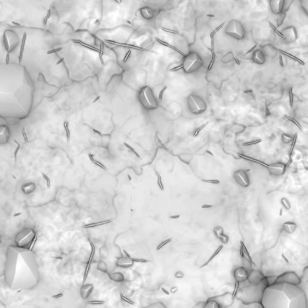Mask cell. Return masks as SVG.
I'll list each match as a JSON object with an SVG mask.
<instances>
[{
    "mask_svg": "<svg viewBox=\"0 0 308 308\" xmlns=\"http://www.w3.org/2000/svg\"><path fill=\"white\" fill-rule=\"evenodd\" d=\"M202 181H204V182H210V183H219V181H217V180H203Z\"/></svg>",
    "mask_w": 308,
    "mask_h": 308,
    "instance_id": "d6a6232c",
    "label": "cell"
},
{
    "mask_svg": "<svg viewBox=\"0 0 308 308\" xmlns=\"http://www.w3.org/2000/svg\"><path fill=\"white\" fill-rule=\"evenodd\" d=\"M138 100L142 106L147 110H155L158 108V103L154 92L149 86L143 87L138 94Z\"/></svg>",
    "mask_w": 308,
    "mask_h": 308,
    "instance_id": "3957f363",
    "label": "cell"
},
{
    "mask_svg": "<svg viewBox=\"0 0 308 308\" xmlns=\"http://www.w3.org/2000/svg\"><path fill=\"white\" fill-rule=\"evenodd\" d=\"M128 178H129V181H131V176H129V175H128Z\"/></svg>",
    "mask_w": 308,
    "mask_h": 308,
    "instance_id": "ab89813d",
    "label": "cell"
},
{
    "mask_svg": "<svg viewBox=\"0 0 308 308\" xmlns=\"http://www.w3.org/2000/svg\"><path fill=\"white\" fill-rule=\"evenodd\" d=\"M281 203L283 204L284 206L287 210H289L290 209V208H291L290 203H289V201L287 199V198H282V200H281Z\"/></svg>",
    "mask_w": 308,
    "mask_h": 308,
    "instance_id": "603a6c76",
    "label": "cell"
},
{
    "mask_svg": "<svg viewBox=\"0 0 308 308\" xmlns=\"http://www.w3.org/2000/svg\"><path fill=\"white\" fill-rule=\"evenodd\" d=\"M233 295L230 293H226L222 295L215 296L209 298L216 301L220 308H228L230 307L233 303Z\"/></svg>",
    "mask_w": 308,
    "mask_h": 308,
    "instance_id": "ba28073f",
    "label": "cell"
},
{
    "mask_svg": "<svg viewBox=\"0 0 308 308\" xmlns=\"http://www.w3.org/2000/svg\"><path fill=\"white\" fill-rule=\"evenodd\" d=\"M268 283L265 277L258 284H248L238 289L235 297L243 305L261 303L263 293Z\"/></svg>",
    "mask_w": 308,
    "mask_h": 308,
    "instance_id": "7a4b0ae2",
    "label": "cell"
},
{
    "mask_svg": "<svg viewBox=\"0 0 308 308\" xmlns=\"http://www.w3.org/2000/svg\"><path fill=\"white\" fill-rule=\"evenodd\" d=\"M262 308H308V296L297 285L275 283L266 288Z\"/></svg>",
    "mask_w": 308,
    "mask_h": 308,
    "instance_id": "6da1fadb",
    "label": "cell"
},
{
    "mask_svg": "<svg viewBox=\"0 0 308 308\" xmlns=\"http://www.w3.org/2000/svg\"><path fill=\"white\" fill-rule=\"evenodd\" d=\"M120 296H121V297L122 298H123V299H124V300L126 302H128V303H130V304H131V305H134V303L132 301H131L130 300L127 299V298L125 297L124 296H122V294L121 293H120Z\"/></svg>",
    "mask_w": 308,
    "mask_h": 308,
    "instance_id": "f1b7e54d",
    "label": "cell"
},
{
    "mask_svg": "<svg viewBox=\"0 0 308 308\" xmlns=\"http://www.w3.org/2000/svg\"><path fill=\"white\" fill-rule=\"evenodd\" d=\"M282 140H283L284 143H289L292 140V138L289 136H288L287 134H283V136H282Z\"/></svg>",
    "mask_w": 308,
    "mask_h": 308,
    "instance_id": "cb8c5ba5",
    "label": "cell"
},
{
    "mask_svg": "<svg viewBox=\"0 0 308 308\" xmlns=\"http://www.w3.org/2000/svg\"><path fill=\"white\" fill-rule=\"evenodd\" d=\"M111 221H106V222H99V223H90V224H85V226H83L82 227V228H92V227H95V226H97L98 225H101V224H106V223H110Z\"/></svg>",
    "mask_w": 308,
    "mask_h": 308,
    "instance_id": "44dd1931",
    "label": "cell"
},
{
    "mask_svg": "<svg viewBox=\"0 0 308 308\" xmlns=\"http://www.w3.org/2000/svg\"><path fill=\"white\" fill-rule=\"evenodd\" d=\"M158 184H159V187L160 189H161L162 191L164 190V187H163V183L161 182V180H159V179H158Z\"/></svg>",
    "mask_w": 308,
    "mask_h": 308,
    "instance_id": "1f68e13d",
    "label": "cell"
},
{
    "mask_svg": "<svg viewBox=\"0 0 308 308\" xmlns=\"http://www.w3.org/2000/svg\"><path fill=\"white\" fill-rule=\"evenodd\" d=\"M300 278L297 274L293 271L284 273L277 277L276 283H285L288 284L298 285Z\"/></svg>",
    "mask_w": 308,
    "mask_h": 308,
    "instance_id": "52a82bcc",
    "label": "cell"
},
{
    "mask_svg": "<svg viewBox=\"0 0 308 308\" xmlns=\"http://www.w3.org/2000/svg\"><path fill=\"white\" fill-rule=\"evenodd\" d=\"M234 176L235 181L240 186L246 187L249 185L250 184L249 178L245 170H240L236 171L234 173Z\"/></svg>",
    "mask_w": 308,
    "mask_h": 308,
    "instance_id": "30bf717a",
    "label": "cell"
},
{
    "mask_svg": "<svg viewBox=\"0 0 308 308\" xmlns=\"http://www.w3.org/2000/svg\"><path fill=\"white\" fill-rule=\"evenodd\" d=\"M124 145H125V146H126V147H127V148H128V149H129V150H130L131 151H132V152L133 153H134V152H136V150H135L134 149H133V148H132V147H131V146H130L129 145H128V144H127L126 143H124Z\"/></svg>",
    "mask_w": 308,
    "mask_h": 308,
    "instance_id": "4dcf8cb0",
    "label": "cell"
},
{
    "mask_svg": "<svg viewBox=\"0 0 308 308\" xmlns=\"http://www.w3.org/2000/svg\"><path fill=\"white\" fill-rule=\"evenodd\" d=\"M270 7L271 11L275 15H279L284 11L285 1H270Z\"/></svg>",
    "mask_w": 308,
    "mask_h": 308,
    "instance_id": "4fadbf2b",
    "label": "cell"
},
{
    "mask_svg": "<svg viewBox=\"0 0 308 308\" xmlns=\"http://www.w3.org/2000/svg\"><path fill=\"white\" fill-rule=\"evenodd\" d=\"M171 238H169V240H166V241H165L163 242V243H162L161 245H159V246L157 248V250H159V249H161V248L163 245H166V244L168 243H169L170 241H171Z\"/></svg>",
    "mask_w": 308,
    "mask_h": 308,
    "instance_id": "484cf974",
    "label": "cell"
},
{
    "mask_svg": "<svg viewBox=\"0 0 308 308\" xmlns=\"http://www.w3.org/2000/svg\"><path fill=\"white\" fill-rule=\"evenodd\" d=\"M281 35L287 43L295 42L298 38L297 31L295 27L289 26L281 32Z\"/></svg>",
    "mask_w": 308,
    "mask_h": 308,
    "instance_id": "9c48e42d",
    "label": "cell"
},
{
    "mask_svg": "<svg viewBox=\"0 0 308 308\" xmlns=\"http://www.w3.org/2000/svg\"><path fill=\"white\" fill-rule=\"evenodd\" d=\"M187 102L189 111L195 115L202 114L207 109L205 101L200 96L195 94L189 95L187 97Z\"/></svg>",
    "mask_w": 308,
    "mask_h": 308,
    "instance_id": "8992f818",
    "label": "cell"
},
{
    "mask_svg": "<svg viewBox=\"0 0 308 308\" xmlns=\"http://www.w3.org/2000/svg\"><path fill=\"white\" fill-rule=\"evenodd\" d=\"M162 290H163V291H164V292L165 293H166L167 294H169V293H168V292H167V291L166 290H165V289H164V288H162Z\"/></svg>",
    "mask_w": 308,
    "mask_h": 308,
    "instance_id": "f35d334b",
    "label": "cell"
},
{
    "mask_svg": "<svg viewBox=\"0 0 308 308\" xmlns=\"http://www.w3.org/2000/svg\"><path fill=\"white\" fill-rule=\"evenodd\" d=\"M203 64L201 55L196 52H190L183 60L182 69L185 73L191 74L197 71Z\"/></svg>",
    "mask_w": 308,
    "mask_h": 308,
    "instance_id": "277c9868",
    "label": "cell"
},
{
    "mask_svg": "<svg viewBox=\"0 0 308 308\" xmlns=\"http://www.w3.org/2000/svg\"><path fill=\"white\" fill-rule=\"evenodd\" d=\"M206 152H208V154H211V155H213V153H211V152H210V151H209V150H207V151H206Z\"/></svg>",
    "mask_w": 308,
    "mask_h": 308,
    "instance_id": "60d3db41",
    "label": "cell"
},
{
    "mask_svg": "<svg viewBox=\"0 0 308 308\" xmlns=\"http://www.w3.org/2000/svg\"><path fill=\"white\" fill-rule=\"evenodd\" d=\"M224 33L233 39L241 40L245 37V30L241 22L233 19L226 25Z\"/></svg>",
    "mask_w": 308,
    "mask_h": 308,
    "instance_id": "5b68a950",
    "label": "cell"
},
{
    "mask_svg": "<svg viewBox=\"0 0 308 308\" xmlns=\"http://www.w3.org/2000/svg\"><path fill=\"white\" fill-rule=\"evenodd\" d=\"M55 258H57V259H62V258H60V257H55Z\"/></svg>",
    "mask_w": 308,
    "mask_h": 308,
    "instance_id": "b9f144b4",
    "label": "cell"
},
{
    "mask_svg": "<svg viewBox=\"0 0 308 308\" xmlns=\"http://www.w3.org/2000/svg\"><path fill=\"white\" fill-rule=\"evenodd\" d=\"M265 277V275L261 271L253 270L249 273L247 280L250 284H258Z\"/></svg>",
    "mask_w": 308,
    "mask_h": 308,
    "instance_id": "8fae6325",
    "label": "cell"
},
{
    "mask_svg": "<svg viewBox=\"0 0 308 308\" xmlns=\"http://www.w3.org/2000/svg\"><path fill=\"white\" fill-rule=\"evenodd\" d=\"M87 303H91V304H103L105 303L106 301H87Z\"/></svg>",
    "mask_w": 308,
    "mask_h": 308,
    "instance_id": "4316f807",
    "label": "cell"
},
{
    "mask_svg": "<svg viewBox=\"0 0 308 308\" xmlns=\"http://www.w3.org/2000/svg\"><path fill=\"white\" fill-rule=\"evenodd\" d=\"M308 267H306L303 271V276L300 278V282L299 285H297L302 291L305 292V293L307 294L308 291Z\"/></svg>",
    "mask_w": 308,
    "mask_h": 308,
    "instance_id": "2e32d148",
    "label": "cell"
},
{
    "mask_svg": "<svg viewBox=\"0 0 308 308\" xmlns=\"http://www.w3.org/2000/svg\"><path fill=\"white\" fill-rule=\"evenodd\" d=\"M140 11L141 16L145 20H150L154 16V11H152V9L148 7L142 8L140 10Z\"/></svg>",
    "mask_w": 308,
    "mask_h": 308,
    "instance_id": "e0dca14e",
    "label": "cell"
},
{
    "mask_svg": "<svg viewBox=\"0 0 308 308\" xmlns=\"http://www.w3.org/2000/svg\"><path fill=\"white\" fill-rule=\"evenodd\" d=\"M63 296V294H58V295H55V296H51V297L52 298L61 297H62Z\"/></svg>",
    "mask_w": 308,
    "mask_h": 308,
    "instance_id": "836d02e7",
    "label": "cell"
},
{
    "mask_svg": "<svg viewBox=\"0 0 308 308\" xmlns=\"http://www.w3.org/2000/svg\"><path fill=\"white\" fill-rule=\"evenodd\" d=\"M203 308H220V307L216 301L208 299L205 303Z\"/></svg>",
    "mask_w": 308,
    "mask_h": 308,
    "instance_id": "d6986e66",
    "label": "cell"
},
{
    "mask_svg": "<svg viewBox=\"0 0 308 308\" xmlns=\"http://www.w3.org/2000/svg\"><path fill=\"white\" fill-rule=\"evenodd\" d=\"M284 229L288 234H293L297 228L296 223L292 222H287L284 224Z\"/></svg>",
    "mask_w": 308,
    "mask_h": 308,
    "instance_id": "ac0fdd59",
    "label": "cell"
},
{
    "mask_svg": "<svg viewBox=\"0 0 308 308\" xmlns=\"http://www.w3.org/2000/svg\"><path fill=\"white\" fill-rule=\"evenodd\" d=\"M252 59L255 63L263 64L266 63V55L262 51L259 50H257L254 52Z\"/></svg>",
    "mask_w": 308,
    "mask_h": 308,
    "instance_id": "9a60e30c",
    "label": "cell"
},
{
    "mask_svg": "<svg viewBox=\"0 0 308 308\" xmlns=\"http://www.w3.org/2000/svg\"><path fill=\"white\" fill-rule=\"evenodd\" d=\"M277 277V276H266V279H267V280L268 283V285H272V284H274L276 283V280Z\"/></svg>",
    "mask_w": 308,
    "mask_h": 308,
    "instance_id": "7402d4cb",
    "label": "cell"
},
{
    "mask_svg": "<svg viewBox=\"0 0 308 308\" xmlns=\"http://www.w3.org/2000/svg\"><path fill=\"white\" fill-rule=\"evenodd\" d=\"M180 217V215H173V216H170V218L171 219H178Z\"/></svg>",
    "mask_w": 308,
    "mask_h": 308,
    "instance_id": "e575fe53",
    "label": "cell"
},
{
    "mask_svg": "<svg viewBox=\"0 0 308 308\" xmlns=\"http://www.w3.org/2000/svg\"><path fill=\"white\" fill-rule=\"evenodd\" d=\"M234 275L235 280L241 283L247 280L249 273L244 268L239 267L234 271Z\"/></svg>",
    "mask_w": 308,
    "mask_h": 308,
    "instance_id": "5bb4252c",
    "label": "cell"
},
{
    "mask_svg": "<svg viewBox=\"0 0 308 308\" xmlns=\"http://www.w3.org/2000/svg\"><path fill=\"white\" fill-rule=\"evenodd\" d=\"M301 6H302L303 9L306 11V13H308V1H301Z\"/></svg>",
    "mask_w": 308,
    "mask_h": 308,
    "instance_id": "d4e9b609",
    "label": "cell"
},
{
    "mask_svg": "<svg viewBox=\"0 0 308 308\" xmlns=\"http://www.w3.org/2000/svg\"><path fill=\"white\" fill-rule=\"evenodd\" d=\"M285 167V164L281 163H278L268 166V170L269 173L272 175L280 176L284 173Z\"/></svg>",
    "mask_w": 308,
    "mask_h": 308,
    "instance_id": "7c38bea8",
    "label": "cell"
},
{
    "mask_svg": "<svg viewBox=\"0 0 308 308\" xmlns=\"http://www.w3.org/2000/svg\"><path fill=\"white\" fill-rule=\"evenodd\" d=\"M134 154H135V155H136V156H137V157H138V158H140V155H138V153H137V152L136 151V152H134Z\"/></svg>",
    "mask_w": 308,
    "mask_h": 308,
    "instance_id": "8d00e7d4",
    "label": "cell"
},
{
    "mask_svg": "<svg viewBox=\"0 0 308 308\" xmlns=\"http://www.w3.org/2000/svg\"><path fill=\"white\" fill-rule=\"evenodd\" d=\"M205 303L204 302H199L198 303H197L193 308H203V307L204 306V305H205Z\"/></svg>",
    "mask_w": 308,
    "mask_h": 308,
    "instance_id": "83f0119b",
    "label": "cell"
},
{
    "mask_svg": "<svg viewBox=\"0 0 308 308\" xmlns=\"http://www.w3.org/2000/svg\"><path fill=\"white\" fill-rule=\"evenodd\" d=\"M132 260H133L134 261H136V262H151L150 261H148V260H141V259H132Z\"/></svg>",
    "mask_w": 308,
    "mask_h": 308,
    "instance_id": "f546056e",
    "label": "cell"
},
{
    "mask_svg": "<svg viewBox=\"0 0 308 308\" xmlns=\"http://www.w3.org/2000/svg\"><path fill=\"white\" fill-rule=\"evenodd\" d=\"M213 206L212 205H203L202 206V208H210V207H212Z\"/></svg>",
    "mask_w": 308,
    "mask_h": 308,
    "instance_id": "d590c367",
    "label": "cell"
},
{
    "mask_svg": "<svg viewBox=\"0 0 308 308\" xmlns=\"http://www.w3.org/2000/svg\"><path fill=\"white\" fill-rule=\"evenodd\" d=\"M124 253H125V254H126V255H127V256L128 257V258H131V257H130V256H129V254H128L127 252H126V251H125V250H124Z\"/></svg>",
    "mask_w": 308,
    "mask_h": 308,
    "instance_id": "74e56055",
    "label": "cell"
},
{
    "mask_svg": "<svg viewBox=\"0 0 308 308\" xmlns=\"http://www.w3.org/2000/svg\"><path fill=\"white\" fill-rule=\"evenodd\" d=\"M214 233L215 234V235L220 238V237H222L223 235V228H222L220 226L215 227L214 229Z\"/></svg>",
    "mask_w": 308,
    "mask_h": 308,
    "instance_id": "ffe728a7",
    "label": "cell"
}]
</instances>
